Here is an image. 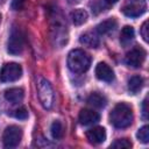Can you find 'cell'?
I'll list each match as a JSON object with an SVG mask.
<instances>
[{
	"mask_svg": "<svg viewBox=\"0 0 149 149\" xmlns=\"http://www.w3.org/2000/svg\"><path fill=\"white\" fill-rule=\"evenodd\" d=\"M134 119L132 107L125 102H119L114 106L109 114L111 123L116 128H127L132 125Z\"/></svg>",
	"mask_w": 149,
	"mask_h": 149,
	"instance_id": "obj_1",
	"label": "cell"
},
{
	"mask_svg": "<svg viewBox=\"0 0 149 149\" xmlns=\"http://www.w3.org/2000/svg\"><path fill=\"white\" fill-rule=\"evenodd\" d=\"M91 65L90 56L81 49L71 50L68 55V66L73 73H83Z\"/></svg>",
	"mask_w": 149,
	"mask_h": 149,
	"instance_id": "obj_2",
	"label": "cell"
},
{
	"mask_svg": "<svg viewBox=\"0 0 149 149\" xmlns=\"http://www.w3.org/2000/svg\"><path fill=\"white\" fill-rule=\"evenodd\" d=\"M37 94L38 99L42 104V106L47 109H50L54 105L55 100V93L52 90V86L47 79H41L37 86Z\"/></svg>",
	"mask_w": 149,
	"mask_h": 149,
	"instance_id": "obj_3",
	"label": "cell"
},
{
	"mask_svg": "<svg viewBox=\"0 0 149 149\" xmlns=\"http://www.w3.org/2000/svg\"><path fill=\"white\" fill-rule=\"evenodd\" d=\"M22 140V129L17 126H8L2 134V143L5 148H15Z\"/></svg>",
	"mask_w": 149,
	"mask_h": 149,
	"instance_id": "obj_4",
	"label": "cell"
},
{
	"mask_svg": "<svg viewBox=\"0 0 149 149\" xmlns=\"http://www.w3.org/2000/svg\"><path fill=\"white\" fill-rule=\"evenodd\" d=\"M22 76V68L17 63H6L0 71V81L10 83L20 79Z\"/></svg>",
	"mask_w": 149,
	"mask_h": 149,
	"instance_id": "obj_5",
	"label": "cell"
},
{
	"mask_svg": "<svg viewBox=\"0 0 149 149\" xmlns=\"http://www.w3.org/2000/svg\"><path fill=\"white\" fill-rule=\"evenodd\" d=\"M23 49V34L17 27H13L7 42V51L10 55H19Z\"/></svg>",
	"mask_w": 149,
	"mask_h": 149,
	"instance_id": "obj_6",
	"label": "cell"
},
{
	"mask_svg": "<svg viewBox=\"0 0 149 149\" xmlns=\"http://www.w3.org/2000/svg\"><path fill=\"white\" fill-rule=\"evenodd\" d=\"M147 10L146 0H126L121 8V12L128 17L141 16Z\"/></svg>",
	"mask_w": 149,
	"mask_h": 149,
	"instance_id": "obj_7",
	"label": "cell"
},
{
	"mask_svg": "<svg viewBox=\"0 0 149 149\" xmlns=\"http://www.w3.org/2000/svg\"><path fill=\"white\" fill-rule=\"evenodd\" d=\"M146 58V51L142 48H134L129 52H127L125 57V62L130 68H140Z\"/></svg>",
	"mask_w": 149,
	"mask_h": 149,
	"instance_id": "obj_8",
	"label": "cell"
},
{
	"mask_svg": "<svg viewBox=\"0 0 149 149\" xmlns=\"http://www.w3.org/2000/svg\"><path fill=\"white\" fill-rule=\"evenodd\" d=\"M95 76L98 79H100L102 81H107V83H109L114 79V72H113L112 68L104 62L98 63V65L95 66Z\"/></svg>",
	"mask_w": 149,
	"mask_h": 149,
	"instance_id": "obj_9",
	"label": "cell"
},
{
	"mask_svg": "<svg viewBox=\"0 0 149 149\" xmlns=\"http://www.w3.org/2000/svg\"><path fill=\"white\" fill-rule=\"evenodd\" d=\"M86 139L92 144H100L106 140V130L102 127H93L86 132Z\"/></svg>",
	"mask_w": 149,
	"mask_h": 149,
	"instance_id": "obj_10",
	"label": "cell"
},
{
	"mask_svg": "<svg viewBox=\"0 0 149 149\" xmlns=\"http://www.w3.org/2000/svg\"><path fill=\"white\" fill-rule=\"evenodd\" d=\"M78 119H79V122L84 126H87V125H92V123H95L99 121L100 116L97 112H94L93 109H88V108H84L79 112V115H78Z\"/></svg>",
	"mask_w": 149,
	"mask_h": 149,
	"instance_id": "obj_11",
	"label": "cell"
},
{
	"mask_svg": "<svg viewBox=\"0 0 149 149\" xmlns=\"http://www.w3.org/2000/svg\"><path fill=\"white\" fill-rule=\"evenodd\" d=\"M24 97V91L20 87H13L5 91V99L10 104H19Z\"/></svg>",
	"mask_w": 149,
	"mask_h": 149,
	"instance_id": "obj_12",
	"label": "cell"
},
{
	"mask_svg": "<svg viewBox=\"0 0 149 149\" xmlns=\"http://www.w3.org/2000/svg\"><path fill=\"white\" fill-rule=\"evenodd\" d=\"M116 24H118L116 20L114 17H111V19H107V20H104L102 22H100L95 27V30H97V33H99L101 35L102 34H107V33L114 30L116 28Z\"/></svg>",
	"mask_w": 149,
	"mask_h": 149,
	"instance_id": "obj_13",
	"label": "cell"
},
{
	"mask_svg": "<svg viewBox=\"0 0 149 149\" xmlns=\"http://www.w3.org/2000/svg\"><path fill=\"white\" fill-rule=\"evenodd\" d=\"M87 17H88V14L85 9L78 8V9H74L71 12V19H72V22L74 26H80V24L85 23L87 21Z\"/></svg>",
	"mask_w": 149,
	"mask_h": 149,
	"instance_id": "obj_14",
	"label": "cell"
},
{
	"mask_svg": "<svg viewBox=\"0 0 149 149\" xmlns=\"http://www.w3.org/2000/svg\"><path fill=\"white\" fill-rule=\"evenodd\" d=\"M80 43L88 47V48H97L99 45V38L93 33H85L79 38Z\"/></svg>",
	"mask_w": 149,
	"mask_h": 149,
	"instance_id": "obj_15",
	"label": "cell"
},
{
	"mask_svg": "<svg viewBox=\"0 0 149 149\" xmlns=\"http://www.w3.org/2000/svg\"><path fill=\"white\" fill-rule=\"evenodd\" d=\"M87 102L90 105H92L93 107L101 108V107H105V105H106V98L102 94L98 93V92H93L87 98Z\"/></svg>",
	"mask_w": 149,
	"mask_h": 149,
	"instance_id": "obj_16",
	"label": "cell"
},
{
	"mask_svg": "<svg viewBox=\"0 0 149 149\" xmlns=\"http://www.w3.org/2000/svg\"><path fill=\"white\" fill-rule=\"evenodd\" d=\"M143 86V78L140 76H133L129 80H128V90L132 93H137L139 91H141Z\"/></svg>",
	"mask_w": 149,
	"mask_h": 149,
	"instance_id": "obj_17",
	"label": "cell"
},
{
	"mask_svg": "<svg viewBox=\"0 0 149 149\" xmlns=\"http://www.w3.org/2000/svg\"><path fill=\"white\" fill-rule=\"evenodd\" d=\"M134 35H135L134 28L130 26H125L120 33V42L122 44H127L134 38Z\"/></svg>",
	"mask_w": 149,
	"mask_h": 149,
	"instance_id": "obj_18",
	"label": "cell"
},
{
	"mask_svg": "<svg viewBox=\"0 0 149 149\" xmlns=\"http://www.w3.org/2000/svg\"><path fill=\"white\" fill-rule=\"evenodd\" d=\"M51 135L55 140H59L63 137V134H64V128H63V125L61 121H54L52 125H51Z\"/></svg>",
	"mask_w": 149,
	"mask_h": 149,
	"instance_id": "obj_19",
	"label": "cell"
},
{
	"mask_svg": "<svg viewBox=\"0 0 149 149\" xmlns=\"http://www.w3.org/2000/svg\"><path fill=\"white\" fill-rule=\"evenodd\" d=\"M111 148H116V149H129L132 148V142L128 139H119L115 140L112 144Z\"/></svg>",
	"mask_w": 149,
	"mask_h": 149,
	"instance_id": "obj_20",
	"label": "cell"
},
{
	"mask_svg": "<svg viewBox=\"0 0 149 149\" xmlns=\"http://www.w3.org/2000/svg\"><path fill=\"white\" fill-rule=\"evenodd\" d=\"M139 141H141L142 143H148L149 142V127L148 126H143L137 130L136 134Z\"/></svg>",
	"mask_w": 149,
	"mask_h": 149,
	"instance_id": "obj_21",
	"label": "cell"
},
{
	"mask_svg": "<svg viewBox=\"0 0 149 149\" xmlns=\"http://www.w3.org/2000/svg\"><path fill=\"white\" fill-rule=\"evenodd\" d=\"M16 119H20V120H24V119H27L28 118V111H27V108L26 107H19V108H16L15 111H14V114H13Z\"/></svg>",
	"mask_w": 149,
	"mask_h": 149,
	"instance_id": "obj_22",
	"label": "cell"
},
{
	"mask_svg": "<svg viewBox=\"0 0 149 149\" xmlns=\"http://www.w3.org/2000/svg\"><path fill=\"white\" fill-rule=\"evenodd\" d=\"M27 0H12L10 2V8L13 10H20L23 8L24 3H26Z\"/></svg>",
	"mask_w": 149,
	"mask_h": 149,
	"instance_id": "obj_23",
	"label": "cell"
},
{
	"mask_svg": "<svg viewBox=\"0 0 149 149\" xmlns=\"http://www.w3.org/2000/svg\"><path fill=\"white\" fill-rule=\"evenodd\" d=\"M148 30H149V28H148V21H144L143 24H142V27H141V35H142V37H143V40L146 42H148V40H149L148 38L149 37Z\"/></svg>",
	"mask_w": 149,
	"mask_h": 149,
	"instance_id": "obj_24",
	"label": "cell"
},
{
	"mask_svg": "<svg viewBox=\"0 0 149 149\" xmlns=\"http://www.w3.org/2000/svg\"><path fill=\"white\" fill-rule=\"evenodd\" d=\"M147 98L143 100V102H142V116H143V119H146L147 120V118H148V108H147Z\"/></svg>",
	"mask_w": 149,
	"mask_h": 149,
	"instance_id": "obj_25",
	"label": "cell"
},
{
	"mask_svg": "<svg viewBox=\"0 0 149 149\" xmlns=\"http://www.w3.org/2000/svg\"><path fill=\"white\" fill-rule=\"evenodd\" d=\"M107 3H109V5H113V3H115V2H118L119 0H105Z\"/></svg>",
	"mask_w": 149,
	"mask_h": 149,
	"instance_id": "obj_26",
	"label": "cell"
},
{
	"mask_svg": "<svg viewBox=\"0 0 149 149\" xmlns=\"http://www.w3.org/2000/svg\"><path fill=\"white\" fill-rule=\"evenodd\" d=\"M70 3H76V2H79L80 0H68Z\"/></svg>",
	"mask_w": 149,
	"mask_h": 149,
	"instance_id": "obj_27",
	"label": "cell"
},
{
	"mask_svg": "<svg viewBox=\"0 0 149 149\" xmlns=\"http://www.w3.org/2000/svg\"><path fill=\"white\" fill-rule=\"evenodd\" d=\"M0 22H1V15H0Z\"/></svg>",
	"mask_w": 149,
	"mask_h": 149,
	"instance_id": "obj_28",
	"label": "cell"
}]
</instances>
